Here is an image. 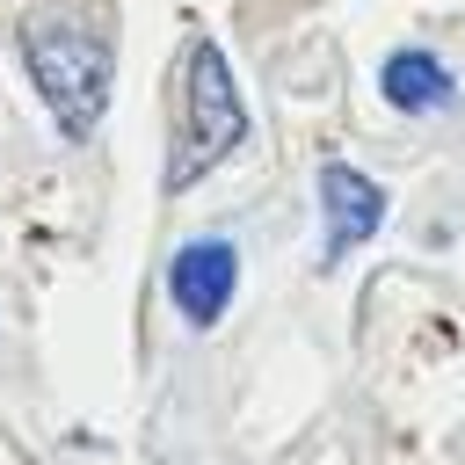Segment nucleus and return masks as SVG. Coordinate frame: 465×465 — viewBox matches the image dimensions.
<instances>
[{
    "label": "nucleus",
    "mask_w": 465,
    "mask_h": 465,
    "mask_svg": "<svg viewBox=\"0 0 465 465\" xmlns=\"http://www.w3.org/2000/svg\"><path fill=\"white\" fill-rule=\"evenodd\" d=\"M378 94H385L400 116H421V109H443V102L458 94V80H450L443 58H429V51H392L385 73H378Z\"/></svg>",
    "instance_id": "39448f33"
},
{
    "label": "nucleus",
    "mask_w": 465,
    "mask_h": 465,
    "mask_svg": "<svg viewBox=\"0 0 465 465\" xmlns=\"http://www.w3.org/2000/svg\"><path fill=\"white\" fill-rule=\"evenodd\" d=\"M320 211H327V262H341L349 247H363L378 225H385V189L371 174H356L349 160H327L320 167Z\"/></svg>",
    "instance_id": "20e7f679"
},
{
    "label": "nucleus",
    "mask_w": 465,
    "mask_h": 465,
    "mask_svg": "<svg viewBox=\"0 0 465 465\" xmlns=\"http://www.w3.org/2000/svg\"><path fill=\"white\" fill-rule=\"evenodd\" d=\"M15 51H22V73H29L36 102L51 109L58 138H87V131L109 116L116 65H109V36H102V29L36 7V15L15 22Z\"/></svg>",
    "instance_id": "f257e3e1"
},
{
    "label": "nucleus",
    "mask_w": 465,
    "mask_h": 465,
    "mask_svg": "<svg viewBox=\"0 0 465 465\" xmlns=\"http://www.w3.org/2000/svg\"><path fill=\"white\" fill-rule=\"evenodd\" d=\"M232 291H240V247H232V240L203 232V240L174 247V262H167V298H174V312H182L189 327H218L225 305H232Z\"/></svg>",
    "instance_id": "7ed1b4c3"
},
{
    "label": "nucleus",
    "mask_w": 465,
    "mask_h": 465,
    "mask_svg": "<svg viewBox=\"0 0 465 465\" xmlns=\"http://www.w3.org/2000/svg\"><path fill=\"white\" fill-rule=\"evenodd\" d=\"M247 138V102H240V80L225 65V51L211 36L189 44L182 58V116H174V153H167V189H189L203 182L232 145Z\"/></svg>",
    "instance_id": "f03ea898"
}]
</instances>
